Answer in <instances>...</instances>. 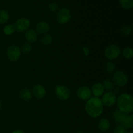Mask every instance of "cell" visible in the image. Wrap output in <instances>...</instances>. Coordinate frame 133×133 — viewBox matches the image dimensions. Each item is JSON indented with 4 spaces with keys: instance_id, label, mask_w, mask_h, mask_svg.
<instances>
[{
    "instance_id": "obj_15",
    "label": "cell",
    "mask_w": 133,
    "mask_h": 133,
    "mask_svg": "<svg viewBox=\"0 0 133 133\" xmlns=\"http://www.w3.org/2000/svg\"><path fill=\"white\" fill-rule=\"evenodd\" d=\"M98 129L101 132H107L109 130L110 127V123L109 119L103 118L100 119L98 122Z\"/></svg>"
},
{
    "instance_id": "obj_8",
    "label": "cell",
    "mask_w": 133,
    "mask_h": 133,
    "mask_svg": "<svg viewBox=\"0 0 133 133\" xmlns=\"http://www.w3.org/2000/svg\"><path fill=\"white\" fill-rule=\"evenodd\" d=\"M56 96L59 99L66 101L70 97L71 92L67 87L64 85H58L55 89Z\"/></svg>"
},
{
    "instance_id": "obj_20",
    "label": "cell",
    "mask_w": 133,
    "mask_h": 133,
    "mask_svg": "<svg viewBox=\"0 0 133 133\" xmlns=\"http://www.w3.org/2000/svg\"><path fill=\"white\" fill-rule=\"evenodd\" d=\"M125 115H127V114H123L122 112L119 111V110H116L114 112L112 116L116 122L121 123V122H122V120L123 119L124 117L125 116Z\"/></svg>"
},
{
    "instance_id": "obj_11",
    "label": "cell",
    "mask_w": 133,
    "mask_h": 133,
    "mask_svg": "<svg viewBox=\"0 0 133 133\" xmlns=\"http://www.w3.org/2000/svg\"><path fill=\"white\" fill-rule=\"evenodd\" d=\"M32 94L38 99H42L46 94V90L44 86L41 84H36L33 87Z\"/></svg>"
},
{
    "instance_id": "obj_4",
    "label": "cell",
    "mask_w": 133,
    "mask_h": 133,
    "mask_svg": "<svg viewBox=\"0 0 133 133\" xmlns=\"http://www.w3.org/2000/svg\"><path fill=\"white\" fill-rule=\"evenodd\" d=\"M101 100L103 106L111 107L116 103L117 96L114 92L112 91H108L103 94Z\"/></svg>"
},
{
    "instance_id": "obj_18",
    "label": "cell",
    "mask_w": 133,
    "mask_h": 133,
    "mask_svg": "<svg viewBox=\"0 0 133 133\" xmlns=\"http://www.w3.org/2000/svg\"><path fill=\"white\" fill-rule=\"evenodd\" d=\"M10 18V15L7 10H0V23L4 24L9 21Z\"/></svg>"
},
{
    "instance_id": "obj_27",
    "label": "cell",
    "mask_w": 133,
    "mask_h": 133,
    "mask_svg": "<svg viewBox=\"0 0 133 133\" xmlns=\"http://www.w3.org/2000/svg\"><path fill=\"white\" fill-rule=\"evenodd\" d=\"M116 66L113 62H109L106 64L105 65V70L109 74H111V73H113L115 70Z\"/></svg>"
},
{
    "instance_id": "obj_10",
    "label": "cell",
    "mask_w": 133,
    "mask_h": 133,
    "mask_svg": "<svg viewBox=\"0 0 133 133\" xmlns=\"http://www.w3.org/2000/svg\"><path fill=\"white\" fill-rule=\"evenodd\" d=\"M92 90L91 88L88 86H83L79 87L77 91V96L80 99L83 101H88L92 97Z\"/></svg>"
},
{
    "instance_id": "obj_13",
    "label": "cell",
    "mask_w": 133,
    "mask_h": 133,
    "mask_svg": "<svg viewBox=\"0 0 133 133\" xmlns=\"http://www.w3.org/2000/svg\"><path fill=\"white\" fill-rule=\"evenodd\" d=\"M49 25L48 22H44V21H42V22H38V23L36 24V32H37V34H40V35H45L47 34V32L49 31Z\"/></svg>"
},
{
    "instance_id": "obj_5",
    "label": "cell",
    "mask_w": 133,
    "mask_h": 133,
    "mask_svg": "<svg viewBox=\"0 0 133 133\" xmlns=\"http://www.w3.org/2000/svg\"><path fill=\"white\" fill-rule=\"evenodd\" d=\"M31 21L27 18H20L17 19L14 24L15 31L18 32H25L29 29Z\"/></svg>"
},
{
    "instance_id": "obj_19",
    "label": "cell",
    "mask_w": 133,
    "mask_h": 133,
    "mask_svg": "<svg viewBox=\"0 0 133 133\" xmlns=\"http://www.w3.org/2000/svg\"><path fill=\"white\" fill-rule=\"evenodd\" d=\"M122 56L126 59H131L133 57V51L132 48L130 47H126L121 51Z\"/></svg>"
},
{
    "instance_id": "obj_14",
    "label": "cell",
    "mask_w": 133,
    "mask_h": 133,
    "mask_svg": "<svg viewBox=\"0 0 133 133\" xmlns=\"http://www.w3.org/2000/svg\"><path fill=\"white\" fill-rule=\"evenodd\" d=\"M25 38L27 40V42L33 43L37 41L38 34L34 29H29L25 31Z\"/></svg>"
},
{
    "instance_id": "obj_21",
    "label": "cell",
    "mask_w": 133,
    "mask_h": 133,
    "mask_svg": "<svg viewBox=\"0 0 133 133\" xmlns=\"http://www.w3.org/2000/svg\"><path fill=\"white\" fill-rule=\"evenodd\" d=\"M119 4L123 9L129 10L133 7V0H119Z\"/></svg>"
},
{
    "instance_id": "obj_7",
    "label": "cell",
    "mask_w": 133,
    "mask_h": 133,
    "mask_svg": "<svg viewBox=\"0 0 133 133\" xmlns=\"http://www.w3.org/2000/svg\"><path fill=\"white\" fill-rule=\"evenodd\" d=\"M21 53H22L21 49L18 45H10L6 50V55L8 58L12 62H16L19 60L21 57Z\"/></svg>"
},
{
    "instance_id": "obj_2",
    "label": "cell",
    "mask_w": 133,
    "mask_h": 133,
    "mask_svg": "<svg viewBox=\"0 0 133 133\" xmlns=\"http://www.w3.org/2000/svg\"><path fill=\"white\" fill-rule=\"evenodd\" d=\"M118 110L125 114H130L133 110V97L128 93H123L117 97Z\"/></svg>"
},
{
    "instance_id": "obj_31",
    "label": "cell",
    "mask_w": 133,
    "mask_h": 133,
    "mask_svg": "<svg viewBox=\"0 0 133 133\" xmlns=\"http://www.w3.org/2000/svg\"><path fill=\"white\" fill-rule=\"evenodd\" d=\"M11 133H25V132L23 131H22V130L18 129V130H15V131H12Z\"/></svg>"
},
{
    "instance_id": "obj_9",
    "label": "cell",
    "mask_w": 133,
    "mask_h": 133,
    "mask_svg": "<svg viewBox=\"0 0 133 133\" xmlns=\"http://www.w3.org/2000/svg\"><path fill=\"white\" fill-rule=\"evenodd\" d=\"M71 19V13L69 9L62 8L57 13V19L60 24H66Z\"/></svg>"
},
{
    "instance_id": "obj_12",
    "label": "cell",
    "mask_w": 133,
    "mask_h": 133,
    "mask_svg": "<svg viewBox=\"0 0 133 133\" xmlns=\"http://www.w3.org/2000/svg\"><path fill=\"white\" fill-rule=\"evenodd\" d=\"M92 94L94 96V97H99L100 96H102L103 94L105 93V88L103 85L101 83H96L92 85Z\"/></svg>"
},
{
    "instance_id": "obj_24",
    "label": "cell",
    "mask_w": 133,
    "mask_h": 133,
    "mask_svg": "<svg viewBox=\"0 0 133 133\" xmlns=\"http://www.w3.org/2000/svg\"><path fill=\"white\" fill-rule=\"evenodd\" d=\"M103 85L104 88H105V90L110 91L114 88V83L113 82V81L107 79L104 81L103 83Z\"/></svg>"
},
{
    "instance_id": "obj_32",
    "label": "cell",
    "mask_w": 133,
    "mask_h": 133,
    "mask_svg": "<svg viewBox=\"0 0 133 133\" xmlns=\"http://www.w3.org/2000/svg\"><path fill=\"white\" fill-rule=\"evenodd\" d=\"M76 133H84V132H83V131H77Z\"/></svg>"
},
{
    "instance_id": "obj_22",
    "label": "cell",
    "mask_w": 133,
    "mask_h": 133,
    "mask_svg": "<svg viewBox=\"0 0 133 133\" xmlns=\"http://www.w3.org/2000/svg\"><path fill=\"white\" fill-rule=\"evenodd\" d=\"M52 40H53V38L50 34H45L41 38L40 42L42 45H48L52 42Z\"/></svg>"
},
{
    "instance_id": "obj_34",
    "label": "cell",
    "mask_w": 133,
    "mask_h": 133,
    "mask_svg": "<svg viewBox=\"0 0 133 133\" xmlns=\"http://www.w3.org/2000/svg\"><path fill=\"white\" fill-rule=\"evenodd\" d=\"M126 133H133L132 131H130V132H127Z\"/></svg>"
},
{
    "instance_id": "obj_23",
    "label": "cell",
    "mask_w": 133,
    "mask_h": 133,
    "mask_svg": "<svg viewBox=\"0 0 133 133\" xmlns=\"http://www.w3.org/2000/svg\"><path fill=\"white\" fill-rule=\"evenodd\" d=\"M15 32L14 25L8 24L5 25L3 28V33L6 36H10Z\"/></svg>"
},
{
    "instance_id": "obj_28",
    "label": "cell",
    "mask_w": 133,
    "mask_h": 133,
    "mask_svg": "<svg viewBox=\"0 0 133 133\" xmlns=\"http://www.w3.org/2000/svg\"><path fill=\"white\" fill-rule=\"evenodd\" d=\"M126 132H127L126 129L120 124L118 125L114 128V131H113V133H126Z\"/></svg>"
},
{
    "instance_id": "obj_33",
    "label": "cell",
    "mask_w": 133,
    "mask_h": 133,
    "mask_svg": "<svg viewBox=\"0 0 133 133\" xmlns=\"http://www.w3.org/2000/svg\"><path fill=\"white\" fill-rule=\"evenodd\" d=\"M1 101H0V109H1Z\"/></svg>"
},
{
    "instance_id": "obj_29",
    "label": "cell",
    "mask_w": 133,
    "mask_h": 133,
    "mask_svg": "<svg viewBox=\"0 0 133 133\" xmlns=\"http://www.w3.org/2000/svg\"><path fill=\"white\" fill-rule=\"evenodd\" d=\"M58 5L56 2H53L49 4L48 5V9L50 10L51 12H55L57 11L58 9Z\"/></svg>"
},
{
    "instance_id": "obj_3",
    "label": "cell",
    "mask_w": 133,
    "mask_h": 133,
    "mask_svg": "<svg viewBox=\"0 0 133 133\" xmlns=\"http://www.w3.org/2000/svg\"><path fill=\"white\" fill-rule=\"evenodd\" d=\"M121 49L116 44H110L105 49L104 55L107 59L113 61L118 58L121 55Z\"/></svg>"
},
{
    "instance_id": "obj_16",
    "label": "cell",
    "mask_w": 133,
    "mask_h": 133,
    "mask_svg": "<svg viewBox=\"0 0 133 133\" xmlns=\"http://www.w3.org/2000/svg\"><path fill=\"white\" fill-rule=\"evenodd\" d=\"M133 124V116L132 114H128L125 115L122 122H121L120 125L127 129H132Z\"/></svg>"
},
{
    "instance_id": "obj_26",
    "label": "cell",
    "mask_w": 133,
    "mask_h": 133,
    "mask_svg": "<svg viewBox=\"0 0 133 133\" xmlns=\"http://www.w3.org/2000/svg\"><path fill=\"white\" fill-rule=\"evenodd\" d=\"M31 50H32V45H31V43L26 42L22 45L21 51H22L23 53H29L31 51Z\"/></svg>"
},
{
    "instance_id": "obj_1",
    "label": "cell",
    "mask_w": 133,
    "mask_h": 133,
    "mask_svg": "<svg viewBox=\"0 0 133 133\" xmlns=\"http://www.w3.org/2000/svg\"><path fill=\"white\" fill-rule=\"evenodd\" d=\"M85 111L91 118H97L99 117L103 112V105L101 99L97 97L90 98L86 103Z\"/></svg>"
},
{
    "instance_id": "obj_30",
    "label": "cell",
    "mask_w": 133,
    "mask_h": 133,
    "mask_svg": "<svg viewBox=\"0 0 133 133\" xmlns=\"http://www.w3.org/2000/svg\"><path fill=\"white\" fill-rule=\"evenodd\" d=\"M83 51L85 57H88L90 55V49L88 47H83Z\"/></svg>"
},
{
    "instance_id": "obj_17",
    "label": "cell",
    "mask_w": 133,
    "mask_h": 133,
    "mask_svg": "<svg viewBox=\"0 0 133 133\" xmlns=\"http://www.w3.org/2000/svg\"><path fill=\"white\" fill-rule=\"evenodd\" d=\"M20 97L25 101H29L31 100L32 97V93L31 91L28 89H23L20 91L19 93Z\"/></svg>"
},
{
    "instance_id": "obj_25",
    "label": "cell",
    "mask_w": 133,
    "mask_h": 133,
    "mask_svg": "<svg viewBox=\"0 0 133 133\" xmlns=\"http://www.w3.org/2000/svg\"><path fill=\"white\" fill-rule=\"evenodd\" d=\"M120 32L122 35H123L125 36H127L131 35V32H132V28H131V27L128 25L123 26L121 29Z\"/></svg>"
},
{
    "instance_id": "obj_6",
    "label": "cell",
    "mask_w": 133,
    "mask_h": 133,
    "mask_svg": "<svg viewBox=\"0 0 133 133\" xmlns=\"http://www.w3.org/2000/svg\"><path fill=\"white\" fill-rule=\"evenodd\" d=\"M127 76L124 72L120 70L116 71L113 75V82L118 87H123L127 84Z\"/></svg>"
}]
</instances>
